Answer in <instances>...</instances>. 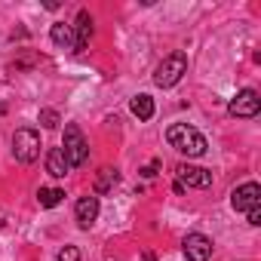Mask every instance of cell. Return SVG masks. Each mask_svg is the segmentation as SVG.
Masks as SVG:
<instances>
[{
	"label": "cell",
	"instance_id": "obj_1",
	"mask_svg": "<svg viewBox=\"0 0 261 261\" xmlns=\"http://www.w3.org/2000/svg\"><path fill=\"white\" fill-rule=\"evenodd\" d=\"M166 142H169L178 154H185V157H203L206 148H209L206 139H203V133H197V129L188 126V123H175V126H169Z\"/></svg>",
	"mask_w": 261,
	"mask_h": 261
},
{
	"label": "cell",
	"instance_id": "obj_2",
	"mask_svg": "<svg viewBox=\"0 0 261 261\" xmlns=\"http://www.w3.org/2000/svg\"><path fill=\"white\" fill-rule=\"evenodd\" d=\"M185 74H188V56H185V53H172V56H166V59L157 65L154 83L163 86V89H169V86H175Z\"/></svg>",
	"mask_w": 261,
	"mask_h": 261
},
{
	"label": "cell",
	"instance_id": "obj_3",
	"mask_svg": "<svg viewBox=\"0 0 261 261\" xmlns=\"http://www.w3.org/2000/svg\"><path fill=\"white\" fill-rule=\"evenodd\" d=\"M62 151H65V157H68L71 169L86 163V157H89V145H86V139H83V133H80V126H77V123H68V126H65V145H62Z\"/></svg>",
	"mask_w": 261,
	"mask_h": 261
},
{
	"label": "cell",
	"instance_id": "obj_4",
	"mask_svg": "<svg viewBox=\"0 0 261 261\" xmlns=\"http://www.w3.org/2000/svg\"><path fill=\"white\" fill-rule=\"evenodd\" d=\"M13 154L19 163H34L40 157V136L34 129H16L13 136Z\"/></svg>",
	"mask_w": 261,
	"mask_h": 261
},
{
	"label": "cell",
	"instance_id": "obj_5",
	"mask_svg": "<svg viewBox=\"0 0 261 261\" xmlns=\"http://www.w3.org/2000/svg\"><path fill=\"white\" fill-rule=\"evenodd\" d=\"M258 111H261V98H258L255 89H240L233 95V101L227 105V114L230 117H255Z\"/></svg>",
	"mask_w": 261,
	"mask_h": 261
},
{
	"label": "cell",
	"instance_id": "obj_6",
	"mask_svg": "<svg viewBox=\"0 0 261 261\" xmlns=\"http://www.w3.org/2000/svg\"><path fill=\"white\" fill-rule=\"evenodd\" d=\"M230 206H233L237 212H252V209H258V206H261V188H258L255 181L240 185V188L230 194Z\"/></svg>",
	"mask_w": 261,
	"mask_h": 261
},
{
	"label": "cell",
	"instance_id": "obj_7",
	"mask_svg": "<svg viewBox=\"0 0 261 261\" xmlns=\"http://www.w3.org/2000/svg\"><path fill=\"white\" fill-rule=\"evenodd\" d=\"M185 258L188 261H209L212 258V240L206 233H188L185 237Z\"/></svg>",
	"mask_w": 261,
	"mask_h": 261
},
{
	"label": "cell",
	"instance_id": "obj_8",
	"mask_svg": "<svg viewBox=\"0 0 261 261\" xmlns=\"http://www.w3.org/2000/svg\"><path fill=\"white\" fill-rule=\"evenodd\" d=\"M175 172H178V185H188V188H209V185H212V172L203 169V166H188V163H181Z\"/></svg>",
	"mask_w": 261,
	"mask_h": 261
},
{
	"label": "cell",
	"instance_id": "obj_9",
	"mask_svg": "<svg viewBox=\"0 0 261 261\" xmlns=\"http://www.w3.org/2000/svg\"><path fill=\"white\" fill-rule=\"evenodd\" d=\"M71 28H74V53H83L89 46V37H92V16L86 10H80L77 13V22Z\"/></svg>",
	"mask_w": 261,
	"mask_h": 261
},
{
	"label": "cell",
	"instance_id": "obj_10",
	"mask_svg": "<svg viewBox=\"0 0 261 261\" xmlns=\"http://www.w3.org/2000/svg\"><path fill=\"white\" fill-rule=\"evenodd\" d=\"M74 215H77L80 227H92L95 218H98V197H80L77 206H74Z\"/></svg>",
	"mask_w": 261,
	"mask_h": 261
},
{
	"label": "cell",
	"instance_id": "obj_11",
	"mask_svg": "<svg viewBox=\"0 0 261 261\" xmlns=\"http://www.w3.org/2000/svg\"><path fill=\"white\" fill-rule=\"evenodd\" d=\"M46 172L53 178H65L71 172V163H68V157H65L62 148H49V154H46Z\"/></svg>",
	"mask_w": 261,
	"mask_h": 261
},
{
	"label": "cell",
	"instance_id": "obj_12",
	"mask_svg": "<svg viewBox=\"0 0 261 261\" xmlns=\"http://www.w3.org/2000/svg\"><path fill=\"white\" fill-rule=\"evenodd\" d=\"M49 37H53V43H56V46L74 49V28H71V25H65V22H56V25L49 28Z\"/></svg>",
	"mask_w": 261,
	"mask_h": 261
},
{
	"label": "cell",
	"instance_id": "obj_13",
	"mask_svg": "<svg viewBox=\"0 0 261 261\" xmlns=\"http://www.w3.org/2000/svg\"><path fill=\"white\" fill-rule=\"evenodd\" d=\"M129 108H133V114H136L139 120H151V117H154V98H151V95H145V92H142V95H136L133 101H129Z\"/></svg>",
	"mask_w": 261,
	"mask_h": 261
},
{
	"label": "cell",
	"instance_id": "obj_14",
	"mask_svg": "<svg viewBox=\"0 0 261 261\" xmlns=\"http://www.w3.org/2000/svg\"><path fill=\"white\" fill-rule=\"evenodd\" d=\"M117 181H120V172L111 169V166H105V169L98 172V178H95V194H108Z\"/></svg>",
	"mask_w": 261,
	"mask_h": 261
},
{
	"label": "cell",
	"instance_id": "obj_15",
	"mask_svg": "<svg viewBox=\"0 0 261 261\" xmlns=\"http://www.w3.org/2000/svg\"><path fill=\"white\" fill-rule=\"evenodd\" d=\"M37 200H40L43 209H53V206H59V203L65 200V191H62V188H40V191H37Z\"/></svg>",
	"mask_w": 261,
	"mask_h": 261
},
{
	"label": "cell",
	"instance_id": "obj_16",
	"mask_svg": "<svg viewBox=\"0 0 261 261\" xmlns=\"http://www.w3.org/2000/svg\"><path fill=\"white\" fill-rule=\"evenodd\" d=\"M40 123H43V129H56V126L62 123V117H59V111L43 108V111H40Z\"/></svg>",
	"mask_w": 261,
	"mask_h": 261
},
{
	"label": "cell",
	"instance_id": "obj_17",
	"mask_svg": "<svg viewBox=\"0 0 261 261\" xmlns=\"http://www.w3.org/2000/svg\"><path fill=\"white\" fill-rule=\"evenodd\" d=\"M59 261H80V249L77 246H62L59 249Z\"/></svg>",
	"mask_w": 261,
	"mask_h": 261
},
{
	"label": "cell",
	"instance_id": "obj_18",
	"mask_svg": "<svg viewBox=\"0 0 261 261\" xmlns=\"http://www.w3.org/2000/svg\"><path fill=\"white\" fill-rule=\"evenodd\" d=\"M246 215H249V224H255V227L261 224V209H252V212H246Z\"/></svg>",
	"mask_w": 261,
	"mask_h": 261
},
{
	"label": "cell",
	"instance_id": "obj_19",
	"mask_svg": "<svg viewBox=\"0 0 261 261\" xmlns=\"http://www.w3.org/2000/svg\"><path fill=\"white\" fill-rule=\"evenodd\" d=\"M142 261H157V258H154V252H142Z\"/></svg>",
	"mask_w": 261,
	"mask_h": 261
}]
</instances>
